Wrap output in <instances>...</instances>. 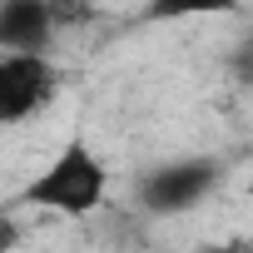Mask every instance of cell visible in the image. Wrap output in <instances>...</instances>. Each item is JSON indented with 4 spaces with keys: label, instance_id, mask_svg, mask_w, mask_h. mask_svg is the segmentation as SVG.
<instances>
[{
    "label": "cell",
    "instance_id": "5b68a950",
    "mask_svg": "<svg viewBox=\"0 0 253 253\" xmlns=\"http://www.w3.org/2000/svg\"><path fill=\"white\" fill-rule=\"evenodd\" d=\"M238 10V0H149L144 20L169 25V20H199V15H228Z\"/></svg>",
    "mask_w": 253,
    "mask_h": 253
},
{
    "label": "cell",
    "instance_id": "52a82bcc",
    "mask_svg": "<svg viewBox=\"0 0 253 253\" xmlns=\"http://www.w3.org/2000/svg\"><path fill=\"white\" fill-rule=\"evenodd\" d=\"M199 253H238V248H228V243H213V248H199Z\"/></svg>",
    "mask_w": 253,
    "mask_h": 253
},
{
    "label": "cell",
    "instance_id": "3957f363",
    "mask_svg": "<svg viewBox=\"0 0 253 253\" xmlns=\"http://www.w3.org/2000/svg\"><path fill=\"white\" fill-rule=\"evenodd\" d=\"M55 84H60V75H55L50 55H5L0 50V129L40 114L50 104Z\"/></svg>",
    "mask_w": 253,
    "mask_h": 253
},
{
    "label": "cell",
    "instance_id": "6da1fadb",
    "mask_svg": "<svg viewBox=\"0 0 253 253\" xmlns=\"http://www.w3.org/2000/svg\"><path fill=\"white\" fill-rule=\"evenodd\" d=\"M109 194V169L104 159L84 144V139H70L25 189H20V204L25 209H45V213H65V218H84L104 204Z\"/></svg>",
    "mask_w": 253,
    "mask_h": 253
},
{
    "label": "cell",
    "instance_id": "8992f818",
    "mask_svg": "<svg viewBox=\"0 0 253 253\" xmlns=\"http://www.w3.org/2000/svg\"><path fill=\"white\" fill-rule=\"evenodd\" d=\"M15 243H20V223H15L5 209H0V253H10Z\"/></svg>",
    "mask_w": 253,
    "mask_h": 253
},
{
    "label": "cell",
    "instance_id": "7a4b0ae2",
    "mask_svg": "<svg viewBox=\"0 0 253 253\" xmlns=\"http://www.w3.org/2000/svg\"><path fill=\"white\" fill-rule=\"evenodd\" d=\"M223 179V164L209 154H189V159H169L159 169H149L139 179V204L149 213H184L199 209Z\"/></svg>",
    "mask_w": 253,
    "mask_h": 253
},
{
    "label": "cell",
    "instance_id": "277c9868",
    "mask_svg": "<svg viewBox=\"0 0 253 253\" xmlns=\"http://www.w3.org/2000/svg\"><path fill=\"white\" fill-rule=\"evenodd\" d=\"M55 5L50 0H0V50L5 55H50Z\"/></svg>",
    "mask_w": 253,
    "mask_h": 253
}]
</instances>
